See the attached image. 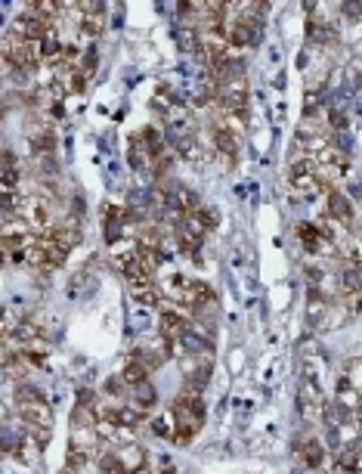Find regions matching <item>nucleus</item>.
Returning a JSON list of instances; mask_svg holds the SVG:
<instances>
[{
	"label": "nucleus",
	"mask_w": 362,
	"mask_h": 474,
	"mask_svg": "<svg viewBox=\"0 0 362 474\" xmlns=\"http://www.w3.org/2000/svg\"><path fill=\"white\" fill-rule=\"evenodd\" d=\"M170 416H174V440L177 444H189L195 434L201 431L204 425V403L201 394H189L183 391L170 406Z\"/></svg>",
	"instance_id": "f257e3e1"
},
{
	"label": "nucleus",
	"mask_w": 362,
	"mask_h": 474,
	"mask_svg": "<svg viewBox=\"0 0 362 474\" xmlns=\"http://www.w3.org/2000/svg\"><path fill=\"white\" fill-rule=\"evenodd\" d=\"M322 409H325V400H322V387L310 378H304L301 387H297V413L306 425H316L322 418Z\"/></svg>",
	"instance_id": "f03ea898"
},
{
	"label": "nucleus",
	"mask_w": 362,
	"mask_h": 474,
	"mask_svg": "<svg viewBox=\"0 0 362 474\" xmlns=\"http://www.w3.org/2000/svg\"><path fill=\"white\" fill-rule=\"evenodd\" d=\"M226 37H230V46L232 50H245V46H254L257 37H261V22L257 19H248V15H235L226 28Z\"/></svg>",
	"instance_id": "7ed1b4c3"
},
{
	"label": "nucleus",
	"mask_w": 362,
	"mask_h": 474,
	"mask_svg": "<svg viewBox=\"0 0 362 474\" xmlns=\"http://www.w3.org/2000/svg\"><path fill=\"white\" fill-rule=\"evenodd\" d=\"M211 134H214V152L217 158H223L226 168H232L239 161V137L232 130L220 127V124H211Z\"/></svg>",
	"instance_id": "20e7f679"
},
{
	"label": "nucleus",
	"mask_w": 362,
	"mask_h": 474,
	"mask_svg": "<svg viewBox=\"0 0 362 474\" xmlns=\"http://www.w3.org/2000/svg\"><path fill=\"white\" fill-rule=\"evenodd\" d=\"M325 199H328V201H325V214L332 217L337 227H350V223L356 220V208H353V201L344 196V192L332 189Z\"/></svg>",
	"instance_id": "39448f33"
},
{
	"label": "nucleus",
	"mask_w": 362,
	"mask_h": 474,
	"mask_svg": "<svg viewBox=\"0 0 362 474\" xmlns=\"http://www.w3.org/2000/svg\"><path fill=\"white\" fill-rule=\"evenodd\" d=\"M158 332H161V338L164 341H183V335L189 332V323H186V316L180 313L177 307H170V310H161V316H158Z\"/></svg>",
	"instance_id": "423d86ee"
},
{
	"label": "nucleus",
	"mask_w": 362,
	"mask_h": 474,
	"mask_svg": "<svg viewBox=\"0 0 362 474\" xmlns=\"http://www.w3.org/2000/svg\"><path fill=\"white\" fill-rule=\"evenodd\" d=\"M19 422L31 425V428H50L53 425V413L44 403H19Z\"/></svg>",
	"instance_id": "0eeeda50"
},
{
	"label": "nucleus",
	"mask_w": 362,
	"mask_h": 474,
	"mask_svg": "<svg viewBox=\"0 0 362 474\" xmlns=\"http://www.w3.org/2000/svg\"><path fill=\"white\" fill-rule=\"evenodd\" d=\"M46 236L53 239V242H59V245H65L68 251H72V245L81 242V223L75 220V217H65V220H59V223H53V230L46 232Z\"/></svg>",
	"instance_id": "6e6552de"
},
{
	"label": "nucleus",
	"mask_w": 362,
	"mask_h": 474,
	"mask_svg": "<svg viewBox=\"0 0 362 474\" xmlns=\"http://www.w3.org/2000/svg\"><path fill=\"white\" fill-rule=\"evenodd\" d=\"M115 456H118V462H121L124 474L146 471V449L139 447V444H124L121 449H115Z\"/></svg>",
	"instance_id": "1a4fd4ad"
},
{
	"label": "nucleus",
	"mask_w": 362,
	"mask_h": 474,
	"mask_svg": "<svg viewBox=\"0 0 362 474\" xmlns=\"http://www.w3.org/2000/svg\"><path fill=\"white\" fill-rule=\"evenodd\" d=\"M297 456L304 459L306 468H322V462H325V447H322L316 437H301L297 440Z\"/></svg>",
	"instance_id": "9d476101"
},
{
	"label": "nucleus",
	"mask_w": 362,
	"mask_h": 474,
	"mask_svg": "<svg viewBox=\"0 0 362 474\" xmlns=\"http://www.w3.org/2000/svg\"><path fill=\"white\" fill-rule=\"evenodd\" d=\"M297 239H301L304 248H306V251H313V254H316V251H325V248H332V242L322 236L316 223H297Z\"/></svg>",
	"instance_id": "9b49d317"
},
{
	"label": "nucleus",
	"mask_w": 362,
	"mask_h": 474,
	"mask_svg": "<svg viewBox=\"0 0 362 474\" xmlns=\"http://www.w3.org/2000/svg\"><path fill=\"white\" fill-rule=\"evenodd\" d=\"M337 285H341L344 298H356V294H362V267H353V263L341 267V279H337Z\"/></svg>",
	"instance_id": "f8f14e48"
},
{
	"label": "nucleus",
	"mask_w": 362,
	"mask_h": 474,
	"mask_svg": "<svg viewBox=\"0 0 362 474\" xmlns=\"http://www.w3.org/2000/svg\"><path fill=\"white\" fill-rule=\"evenodd\" d=\"M337 465H341L347 474H362V440H353L341 449V456H337Z\"/></svg>",
	"instance_id": "ddd939ff"
},
{
	"label": "nucleus",
	"mask_w": 362,
	"mask_h": 474,
	"mask_svg": "<svg viewBox=\"0 0 362 474\" xmlns=\"http://www.w3.org/2000/svg\"><path fill=\"white\" fill-rule=\"evenodd\" d=\"M15 459H19L22 465H35L37 459H41V444H37L31 434L22 431L19 437V447H15Z\"/></svg>",
	"instance_id": "4468645a"
},
{
	"label": "nucleus",
	"mask_w": 362,
	"mask_h": 474,
	"mask_svg": "<svg viewBox=\"0 0 362 474\" xmlns=\"http://www.w3.org/2000/svg\"><path fill=\"white\" fill-rule=\"evenodd\" d=\"M146 378H149V369L137 360V356H130V360L124 363V369H121V382L130 385V387H139V385H146Z\"/></svg>",
	"instance_id": "2eb2a0df"
},
{
	"label": "nucleus",
	"mask_w": 362,
	"mask_h": 474,
	"mask_svg": "<svg viewBox=\"0 0 362 474\" xmlns=\"http://www.w3.org/2000/svg\"><path fill=\"white\" fill-rule=\"evenodd\" d=\"M22 354H25V360L31 363V366H46V356H50V344H46L44 338L28 341V344L22 347Z\"/></svg>",
	"instance_id": "dca6fc26"
},
{
	"label": "nucleus",
	"mask_w": 362,
	"mask_h": 474,
	"mask_svg": "<svg viewBox=\"0 0 362 474\" xmlns=\"http://www.w3.org/2000/svg\"><path fill=\"white\" fill-rule=\"evenodd\" d=\"M130 294H133V301H137V304H143V307H155L161 301V294H158V289H155L152 282H149V285H137V289H130Z\"/></svg>",
	"instance_id": "f3484780"
},
{
	"label": "nucleus",
	"mask_w": 362,
	"mask_h": 474,
	"mask_svg": "<svg viewBox=\"0 0 362 474\" xmlns=\"http://www.w3.org/2000/svg\"><path fill=\"white\" fill-rule=\"evenodd\" d=\"M130 406H137V409H143V413H149V409L155 406V387L152 385H139L137 387V394H133V403Z\"/></svg>",
	"instance_id": "a211bd4d"
},
{
	"label": "nucleus",
	"mask_w": 362,
	"mask_h": 474,
	"mask_svg": "<svg viewBox=\"0 0 362 474\" xmlns=\"http://www.w3.org/2000/svg\"><path fill=\"white\" fill-rule=\"evenodd\" d=\"M46 397L41 391H37V387H31V385H25L22 382L19 387H15V403H44Z\"/></svg>",
	"instance_id": "6ab92c4d"
},
{
	"label": "nucleus",
	"mask_w": 362,
	"mask_h": 474,
	"mask_svg": "<svg viewBox=\"0 0 362 474\" xmlns=\"http://www.w3.org/2000/svg\"><path fill=\"white\" fill-rule=\"evenodd\" d=\"M344 258L353 267H362V236H353L347 245H344Z\"/></svg>",
	"instance_id": "aec40b11"
},
{
	"label": "nucleus",
	"mask_w": 362,
	"mask_h": 474,
	"mask_svg": "<svg viewBox=\"0 0 362 474\" xmlns=\"http://www.w3.org/2000/svg\"><path fill=\"white\" fill-rule=\"evenodd\" d=\"M96 471H99V474H124V468H121V462H118V456H115V453L102 456L99 465H96Z\"/></svg>",
	"instance_id": "412c9836"
},
{
	"label": "nucleus",
	"mask_w": 362,
	"mask_h": 474,
	"mask_svg": "<svg viewBox=\"0 0 362 474\" xmlns=\"http://www.w3.org/2000/svg\"><path fill=\"white\" fill-rule=\"evenodd\" d=\"M347 378L362 391V356H350L347 360Z\"/></svg>",
	"instance_id": "4be33fe9"
},
{
	"label": "nucleus",
	"mask_w": 362,
	"mask_h": 474,
	"mask_svg": "<svg viewBox=\"0 0 362 474\" xmlns=\"http://www.w3.org/2000/svg\"><path fill=\"white\" fill-rule=\"evenodd\" d=\"M341 13L347 15V19H359V15H362V4H344Z\"/></svg>",
	"instance_id": "5701e85b"
},
{
	"label": "nucleus",
	"mask_w": 362,
	"mask_h": 474,
	"mask_svg": "<svg viewBox=\"0 0 362 474\" xmlns=\"http://www.w3.org/2000/svg\"><path fill=\"white\" fill-rule=\"evenodd\" d=\"M4 168H19V161H15V152H13V149H4Z\"/></svg>",
	"instance_id": "b1692460"
},
{
	"label": "nucleus",
	"mask_w": 362,
	"mask_h": 474,
	"mask_svg": "<svg viewBox=\"0 0 362 474\" xmlns=\"http://www.w3.org/2000/svg\"><path fill=\"white\" fill-rule=\"evenodd\" d=\"M158 474H177V468H174V465H164V468H161Z\"/></svg>",
	"instance_id": "393cba45"
}]
</instances>
